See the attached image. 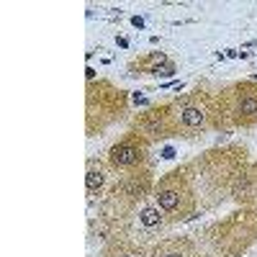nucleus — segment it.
<instances>
[{
  "mask_svg": "<svg viewBox=\"0 0 257 257\" xmlns=\"http://www.w3.org/2000/svg\"><path fill=\"white\" fill-rule=\"evenodd\" d=\"M139 221H142L144 226H157V224L162 221V216H160V211H157V208H144V211H142V216H139Z\"/></svg>",
  "mask_w": 257,
  "mask_h": 257,
  "instance_id": "obj_7",
  "label": "nucleus"
},
{
  "mask_svg": "<svg viewBox=\"0 0 257 257\" xmlns=\"http://www.w3.org/2000/svg\"><path fill=\"white\" fill-rule=\"evenodd\" d=\"M180 123L188 128H198L206 123V111L201 105H185V108H180Z\"/></svg>",
  "mask_w": 257,
  "mask_h": 257,
  "instance_id": "obj_5",
  "label": "nucleus"
},
{
  "mask_svg": "<svg viewBox=\"0 0 257 257\" xmlns=\"http://www.w3.org/2000/svg\"><path fill=\"white\" fill-rule=\"evenodd\" d=\"M237 121H242V123L257 121V90L254 88H244V93L237 103Z\"/></svg>",
  "mask_w": 257,
  "mask_h": 257,
  "instance_id": "obj_3",
  "label": "nucleus"
},
{
  "mask_svg": "<svg viewBox=\"0 0 257 257\" xmlns=\"http://www.w3.org/2000/svg\"><path fill=\"white\" fill-rule=\"evenodd\" d=\"M121 257H137V254H121Z\"/></svg>",
  "mask_w": 257,
  "mask_h": 257,
  "instance_id": "obj_9",
  "label": "nucleus"
},
{
  "mask_svg": "<svg viewBox=\"0 0 257 257\" xmlns=\"http://www.w3.org/2000/svg\"><path fill=\"white\" fill-rule=\"evenodd\" d=\"M139 128L147 137H165L167 134V126H165V116H160V111H149L144 116V121L139 123Z\"/></svg>",
  "mask_w": 257,
  "mask_h": 257,
  "instance_id": "obj_4",
  "label": "nucleus"
},
{
  "mask_svg": "<svg viewBox=\"0 0 257 257\" xmlns=\"http://www.w3.org/2000/svg\"><path fill=\"white\" fill-rule=\"evenodd\" d=\"M160 257H185L180 249H170V252H165V254H160Z\"/></svg>",
  "mask_w": 257,
  "mask_h": 257,
  "instance_id": "obj_8",
  "label": "nucleus"
},
{
  "mask_svg": "<svg viewBox=\"0 0 257 257\" xmlns=\"http://www.w3.org/2000/svg\"><path fill=\"white\" fill-rule=\"evenodd\" d=\"M105 183V175H103V170L100 167H90L88 170V175H85V185H88V193H98Z\"/></svg>",
  "mask_w": 257,
  "mask_h": 257,
  "instance_id": "obj_6",
  "label": "nucleus"
},
{
  "mask_svg": "<svg viewBox=\"0 0 257 257\" xmlns=\"http://www.w3.org/2000/svg\"><path fill=\"white\" fill-rule=\"evenodd\" d=\"M180 188L175 185V183H170V180H165L160 188H157V203H160V208L162 211H167V213H175L178 208H180Z\"/></svg>",
  "mask_w": 257,
  "mask_h": 257,
  "instance_id": "obj_2",
  "label": "nucleus"
},
{
  "mask_svg": "<svg viewBox=\"0 0 257 257\" xmlns=\"http://www.w3.org/2000/svg\"><path fill=\"white\" fill-rule=\"evenodd\" d=\"M144 160V147L134 139H126L111 147V165L113 167H134Z\"/></svg>",
  "mask_w": 257,
  "mask_h": 257,
  "instance_id": "obj_1",
  "label": "nucleus"
}]
</instances>
